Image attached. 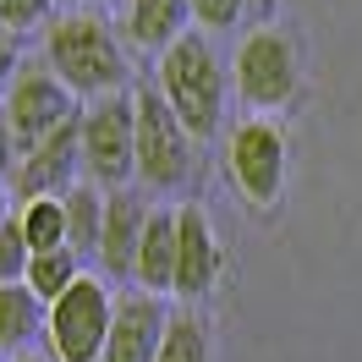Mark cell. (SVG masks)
<instances>
[{
  "label": "cell",
  "instance_id": "obj_1",
  "mask_svg": "<svg viewBox=\"0 0 362 362\" xmlns=\"http://www.w3.org/2000/svg\"><path fill=\"white\" fill-rule=\"evenodd\" d=\"M45 61L88 105L110 99V93H127V55L115 45V28L105 23V11H88V6L61 11L45 33Z\"/></svg>",
  "mask_w": 362,
  "mask_h": 362
},
{
  "label": "cell",
  "instance_id": "obj_2",
  "mask_svg": "<svg viewBox=\"0 0 362 362\" xmlns=\"http://www.w3.org/2000/svg\"><path fill=\"white\" fill-rule=\"evenodd\" d=\"M159 93L181 115V127L192 132V143L220 132V121H226V66H220L214 45L198 39V33H187L181 45L165 49L159 55Z\"/></svg>",
  "mask_w": 362,
  "mask_h": 362
},
{
  "label": "cell",
  "instance_id": "obj_3",
  "mask_svg": "<svg viewBox=\"0 0 362 362\" xmlns=\"http://www.w3.org/2000/svg\"><path fill=\"white\" fill-rule=\"evenodd\" d=\"M83 176L99 192H127L137 176V99L110 93L83 110Z\"/></svg>",
  "mask_w": 362,
  "mask_h": 362
},
{
  "label": "cell",
  "instance_id": "obj_4",
  "mask_svg": "<svg viewBox=\"0 0 362 362\" xmlns=\"http://www.w3.org/2000/svg\"><path fill=\"white\" fill-rule=\"evenodd\" d=\"M230 77H236V93L247 110H286L302 88V55H296V39L286 28H252L247 39L236 45V61H230Z\"/></svg>",
  "mask_w": 362,
  "mask_h": 362
},
{
  "label": "cell",
  "instance_id": "obj_5",
  "mask_svg": "<svg viewBox=\"0 0 362 362\" xmlns=\"http://www.w3.org/2000/svg\"><path fill=\"white\" fill-rule=\"evenodd\" d=\"M110 324H115V296L99 274H83L61 302H49L45 318V340L55 362H105L110 346Z\"/></svg>",
  "mask_w": 362,
  "mask_h": 362
},
{
  "label": "cell",
  "instance_id": "obj_6",
  "mask_svg": "<svg viewBox=\"0 0 362 362\" xmlns=\"http://www.w3.org/2000/svg\"><path fill=\"white\" fill-rule=\"evenodd\" d=\"M286 170H291V143L274 121H236L226 137V176L242 192V204L274 209L286 192Z\"/></svg>",
  "mask_w": 362,
  "mask_h": 362
},
{
  "label": "cell",
  "instance_id": "obj_7",
  "mask_svg": "<svg viewBox=\"0 0 362 362\" xmlns=\"http://www.w3.org/2000/svg\"><path fill=\"white\" fill-rule=\"evenodd\" d=\"M137 181L170 192L192 170V132L181 127V115L165 105L159 88H137Z\"/></svg>",
  "mask_w": 362,
  "mask_h": 362
},
{
  "label": "cell",
  "instance_id": "obj_8",
  "mask_svg": "<svg viewBox=\"0 0 362 362\" xmlns=\"http://www.w3.org/2000/svg\"><path fill=\"white\" fill-rule=\"evenodd\" d=\"M6 115H11L17 143H23V154H28L33 143H45V137H55L61 127H71L83 110H77V93L49 71V61H23L17 83L6 93Z\"/></svg>",
  "mask_w": 362,
  "mask_h": 362
},
{
  "label": "cell",
  "instance_id": "obj_9",
  "mask_svg": "<svg viewBox=\"0 0 362 362\" xmlns=\"http://www.w3.org/2000/svg\"><path fill=\"white\" fill-rule=\"evenodd\" d=\"M83 165V115L71 121V127H61L55 137H45V143H33L23 159H17V170H11V198H17V209L33 204V198H66L71 187V170Z\"/></svg>",
  "mask_w": 362,
  "mask_h": 362
},
{
  "label": "cell",
  "instance_id": "obj_10",
  "mask_svg": "<svg viewBox=\"0 0 362 362\" xmlns=\"http://www.w3.org/2000/svg\"><path fill=\"white\" fill-rule=\"evenodd\" d=\"M165 329H170V313H165L159 296L121 291L115 296V324H110L105 362H154L159 346H165Z\"/></svg>",
  "mask_w": 362,
  "mask_h": 362
},
{
  "label": "cell",
  "instance_id": "obj_11",
  "mask_svg": "<svg viewBox=\"0 0 362 362\" xmlns=\"http://www.w3.org/2000/svg\"><path fill=\"white\" fill-rule=\"evenodd\" d=\"M176 226H181V252H176V296L198 302V296L214 291L220 280V236H214V220L204 214V204H181L176 209Z\"/></svg>",
  "mask_w": 362,
  "mask_h": 362
},
{
  "label": "cell",
  "instance_id": "obj_12",
  "mask_svg": "<svg viewBox=\"0 0 362 362\" xmlns=\"http://www.w3.org/2000/svg\"><path fill=\"white\" fill-rule=\"evenodd\" d=\"M148 198L137 192H110L105 204V236H99V269L115 280H132L137 274V247H143V230H148Z\"/></svg>",
  "mask_w": 362,
  "mask_h": 362
},
{
  "label": "cell",
  "instance_id": "obj_13",
  "mask_svg": "<svg viewBox=\"0 0 362 362\" xmlns=\"http://www.w3.org/2000/svg\"><path fill=\"white\" fill-rule=\"evenodd\" d=\"M176 252H181V226L176 209H154L148 230H143V247H137V286L148 296H176Z\"/></svg>",
  "mask_w": 362,
  "mask_h": 362
},
{
  "label": "cell",
  "instance_id": "obj_14",
  "mask_svg": "<svg viewBox=\"0 0 362 362\" xmlns=\"http://www.w3.org/2000/svg\"><path fill=\"white\" fill-rule=\"evenodd\" d=\"M187 23H192V0H127V33L137 49L165 55L187 39Z\"/></svg>",
  "mask_w": 362,
  "mask_h": 362
},
{
  "label": "cell",
  "instance_id": "obj_15",
  "mask_svg": "<svg viewBox=\"0 0 362 362\" xmlns=\"http://www.w3.org/2000/svg\"><path fill=\"white\" fill-rule=\"evenodd\" d=\"M45 318H49V308L28 291V280L23 286H0V351L6 357H28V346L45 329Z\"/></svg>",
  "mask_w": 362,
  "mask_h": 362
},
{
  "label": "cell",
  "instance_id": "obj_16",
  "mask_svg": "<svg viewBox=\"0 0 362 362\" xmlns=\"http://www.w3.org/2000/svg\"><path fill=\"white\" fill-rule=\"evenodd\" d=\"M105 204H110V192H99L93 181H77L66 192V230H71V252H77V258H99Z\"/></svg>",
  "mask_w": 362,
  "mask_h": 362
},
{
  "label": "cell",
  "instance_id": "obj_17",
  "mask_svg": "<svg viewBox=\"0 0 362 362\" xmlns=\"http://www.w3.org/2000/svg\"><path fill=\"white\" fill-rule=\"evenodd\" d=\"M83 258H77V252L71 247H55V252H33V264H28V291L39 296V302H61V296L71 291V286H77V280H83Z\"/></svg>",
  "mask_w": 362,
  "mask_h": 362
},
{
  "label": "cell",
  "instance_id": "obj_18",
  "mask_svg": "<svg viewBox=\"0 0 362 362\" xmlns=\"http://www.w3.org/2000/svg\"><path fill=\"white\" fill-rule=\"evenodd\" d=\"M17 226H23V236H28V247H33V252L71 247L66 198H33V204H23V209H17Z\"/></svg>",
  "mask_w": 362,
  "mask_h": 362
},
{
  "label": "cell",
  "instance_id": "obj_19",
  "mask_svg": "<svg viewBox=\"0 0 362 362\" xmlns=\"http://www.w3.org/2000/svg\"><path fill=\"white\" fill-rule=\"evenodd\" d=\"M154 362H214L209 324L198 313H170V329H165V346Z\"/></svg>",
  "mask_w": 362,
  "mask_h": 362
},
{
  "label": "cell",
  "instance_id": "obj_20",
  "mask_svg": "<svg viewBox=\"0 0 362 362\" xmlns=\"http://www.w3.org/2000/svg\"><path fill=\"white\" fill-rule=\"evenodd\" d=\"M28 264H33V247H28L23 226L6 220V226H0V286H23Z\"/></svg>",
  "mask_w": 362,
  "mask_h": 362
},
{
  "label": "cell",
  "instance_id": "obj_21",
  "mask_svg": "<svg viewBox=\"0 0 362 362\" xmlns=\"http://www.w3.org/2000/svg\"><path fill=\"white\" fill-rule=\"evenodd\" d=\"M242 11H247V0H192V17L204 28H214V33H220V28H236Z\"/></svg>",
  "mask_w": 362,
  "mask_h": 362
},
{
  "label": "cell",
  "instance_id": "obj_22",
  "mask_svg": "<svg viewBox=\"0 0 362 362\" xmlns=\"http://www.w3.org/2000/svg\"><path fill=\"white\" fill-rule=\"evenodd\" d=\"M55 0H0V23L6 28H33Z\"/></svg>",
  "mask_w": 362,
  "mask_h": 362
},
{
  "label": "cell",
  "instance_id": "obj_23",
  "mask_svg": "<svg viewBox=\"0 0 362 362\" xmlns=\"http://www.w3.org/2000/svg\"><path fill=\"white\" fill-rule=\"evenodd\" d=\"M17 159H23V143H17V127H11V115L0 105V181H11Z\"/></svg>",
  "mask_w": 362,
  "mask_h": 362
},
{
  "label": "cell",
  "instance_id": "obj_24",
  "mask_svg": "<svg viewBox=\"0 0 362 362\" xmlns=\"http://www.w3.org/2000/svg\"><path fill=\"white\" fill-rule=\"evenodd\" d=\"M17 71H23V55H17V45L0 33V105H6V93H11V83H17Z\"/></svg>",
  "mask_w": 362,
  "mask_h": 362
},
{
  "label": "cell",
  "instance_id": "obj_25",
  "mask_svg": "<svg viewBox=\"0 0 362 362\" xmlns=\"http://www.w3.org/2000/svg\"><path fill=\"white\" fill-rule=\"evenodd\" d=\"M11 209H17V198H11V181H0V226H6V220H17Z\"/></svg>",
  "mask_w": 362,
  "mask_h": 362
},
{
  "label": "cell",
  "instance_id": "obj_26",
  "mask_svg": "<svg viewBox=\"0 0 362 362\" xmlns=\"http://www.w3.org/2000/svg\"><path fill=\"white\" fill-rule=\"evenodd\" d=\"M55 6H66V11H77V0H55Z\"/></svg>",
  "mask_w": 362,
  "mask_h": 362
},
{
  "label": "cell",
  "instance_id": "obj_27",
  "mask_svg": "<svg viewBox=\"0 0 362 362\" xmlns=\"http://www.w3.org/2000/svg\"><path fill=\"white\" fill-rule=\"evenodd\" d=\"M17 362H45V357H33V351H28V357H17Z\"/></svg>",
  "mask_w": 362,
  "mask_h": 362
},
{
  "label": "cell",
  "instance_id": "obj_28",
  "mask_svg": "<svg viewBox=\"0 0 362 362\" xmlns=\"http://www.w3.org/2000/svg\"><path fill=\"white\" fill-rule=\"evenodd\" d=\"M0 362H6V351H0Z\"/></svg>",
  "mask_w": 362,
  "mask_h": 362
}]
</instances>
